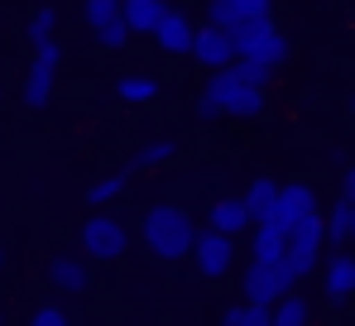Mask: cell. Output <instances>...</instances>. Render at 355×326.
<instances>
[{
    "instance_id": "cell-31",
    "label": "cell",
    "mask_w": 355,
    "mask_h": 326,
    "mask_svg": "<svg viewBox=\"0 0 355 326\" xmlns=\"http://www.w3.org/2000/svg\"><path fill=\"white\" fill-rule=\"evenodd\" d=\"M0 34H5V10H0Z\"/></svg>"
},
{
    "instance_id": "cell-2",
    "label": "cell",
    "mask_w": 355,
    "mask_h": 326,
    "mask_svg": "<svg viewBox=\"0 0 355 326\" xmlns=\"http://www.w3.org/2000/svg\"><path fill=\"white\" fill-rule=\"evenodd\" d=\"M264 110H269V92L245 87V82L236 77V67H231V72L207 77L202 96H197V120H221V115H236V120H259Z\"/></svg>"
},
{
    "instance_id": "cell-7",
    "label": "cell",
    "mask_w": 355,
    "mask_h": 326,
    "mask_svg": "<svg viewBox=\"0 0 355 326\" xmlns=\"http://www.w3.org/2000/svg\"><path fill=\"white\" fill-rule=\"evenodd\" d=\"M240 293H245V302L274 312L288 293H297V278L288 264H245L240 269Z\"/></svg>"
},
{
    "instance_id": "cell-23",
    "label": "cell",
    "mask_w": 355,
    "mask_h": 326,
    "mask_svg": "<svg viewBox=\"0 0 355 326\" xmlns=\"http://www.w3.org/2000/svg\"><path fill=\"white\" fill-rule=\"evenodd\" d=\"M351 225H355V207L336 197V202L327 207V245H331V250H351Z\"/></svg>"
},
{
    "instance_id": "cell-5",
    "label": "cell",
    "mask_w": 355,
    "mask_h": 326,
    "mask_svg": "<svg viewBox=\"0 0 355 326\" xmlns=\"http://www.w3.org/2000/svg\"><path fill=\"white\" fill-rule=\"evenodd\" d=\"M77 15H82V24H87L96 49H106V53H125L130 49L135 34L125 24V0H87Z\"/></svg>"
},
{
    "instance_id": "cell-10",
    "label": "cell",
    "mask_w": 355,
    "mask_h": 326,
    "mask_svg": "<svg viewBox=\"0 0 355 326\" xmlns=\"http://www.w3.org/2000/svg\"><path fill=\"white\" fill-rule=\"evenodd\" d=\"M192 269H197V278H207V283L231 278L236 273V240H226L216 230H202L197 235V250H192Z\"/></svg>"
},
{
    "instance_id": "cell-16",
    "label": "cell",
    "mask_w": 355,
    "mask_h": 326,
    "mask_svg": "<svg viewBox=\"0 0 355 326\" xmlns=\"http://www.w3.org/2000/svg\"><path fill=\"white\" fill-rule=\"evenodd\" d=\"M207 230H216V235H226V240H240L245 230H254V221L245 212V197H216V202L207 207Z\"/></svg>"
},
{
    "instance_id": "cell-1",
    "label": "cell",
    "mask_w": 355,
    "mask_h": 326,
    "mask_svg": "<svg viewBox=\"0 0 355 326\" xmlns=\"http://www.w3.org/2000/svg\"><path fill=\"white\" fill-rule=\"evenodd\" d=\"M197 221L187 207H178V202H159V207H149L144 216H139V240H144V250L154 255V259H164V264H178V259H192V250H197Z\"/></svg>"
},
{
    "instance_id": "cell-13",
    "label": "cell",
    "mask_w": 355,
    "mask_h": 326,
    "mask_svg": "<svg viewBox=\"0 0 355 326\" xmlns=\"http://www.w3.org/2000/svg\"><path fill=\"white\" fill-rule=\"evenodd\" d=\"M197 67H207V77H216V72H231L240 62L236 53V34H226V29H216V24H202L197 29Z\"/></svg>"
},
{
    "instance_id": "cell-22",
    "label": "cell",
    "mask_w": 355,
    "mask_h": 326,
    "mask_svg": "<svg viewBox=\"0 0 355 326\" xmlns=\"http://www.w3.org/2000/svg\"><path fill=\"white\" fill-rule=\"evenodd\" d=\"M130 178H135L130 168H116V173H101V178H96V182H92V187L82 192V197H87V207H92V212H106V207H111L116 197H125Z\"/></svg>"
},
{
    "instance_id": "cell-33",
    "label": "cell",
    "mask_w": 355,
    "mask_h": 326,
    "mask_svg": "<svg viewBox=\"0 0 355 326\" xmlns=\"http://www.w3.org/2000/svg\"><path fill=\"white\" fill-rule=\"evenodd\" d=\"M351 240H355V225H351Z\"/></svg>"
},
{
    "instance_id": "cell-11",
    "label": "cell",
    "mask_w": 355,
    "mask_h": 326,
    "mask_svg": "<svg viewBox=\"0 0 355 326\" xmlns=\"http://www.w3.org/2000/svg\"><path fill=\"white\" fill-rule=\"evenodd\" d=\"M307 212H322L317 187H312V182H302V178H293V182H284V187H279V202H274V212H269L264 225H274V230H284V235H288Z\"/></svg>"
},
{
    "instance_id": "cell-30",
    "label": "cell",
    "mask_w": 355,
    "mask_h": 326,
    "mask_svg": "<svg viewBox=\"0 0 355 326\" xmlns=\"http://www.w3.org/2000/svg\"><path fill=\"white\" fill-rule=\"evenodd\" d=\"M0 273H5V245H0Z\"/></svg>"
},
{
    "instance_id": "cell-20",
    "label": "cell",
    "mask_w": 355,
    "mask_h": 326,
    "mask_svg": "<svg viewBox=\"0 0 355 326\" xmlns=\"http://www.w3.org/2000/svg\"><path fill=\"white\" fill-rule=\"evenodd\" d=\"M250 264H288V235L274 225L250 230Z\"/></svg>"
},
{
    "instance_id": "cell-29",
    "label": "cell",
    "mask_w": 355,
    "mask_h": 326,
    "mask_svg": "<svg viewBox=\"0 0 355 326\" xmlns=\"http://www.w3.org/2000/svg\"><path fill=\"white\" fill-rule=\"evenodd\" d=\"M336 197L355 207V163H346V168H341V192H336Z\"/></svg>"
},
{
    "instance_id": "cell-21",
    "label": "cell",
    "mask_w": 355,
    "mask_h": 326,
    "mask_svg": "<svg viewBox=\"0 0 355 326\" xmlns=\"http://www.w3.org/2000/svg\"><path fill=\"white\" fill-rule=\"evenodd\" d=\"M279 187H284V182H274L269 173L250 178V187H245V212H250V221H254V225H264V221H269L274 202H279Z\"/></svg>"
},
{
    "instance_id": "cell-15",
    "label": "cell",
    "mask_w": 355,
    "mask_h": 326,
    "mask_svg": "<svg viewBox=\"0 0 355 326\" xmlns=\"http://www.w3.org/2000/svg\"><path fill=\"white\" fill-rule=\"evenodd\" d=\"M322 298L331 307H346L355 298V255L351 250H331L322 264Z\"/></svg>"
},
{
    "instance_id": "cell-28",
    "label": "cell",
    "mask_w": 355,
    "mask_h": 326,
    "mask_svg": "<svg viewBox=\"0 0 355 326\" xmlns=\"http://www.w3.org/2000/svg\"><path fill=\"white\" fill-rule=\"evenodd\" d=\"M24 326H72V317L62 312L58 302H39V307L29 312V322H24Z\"/></svg>"
},
{
    "instance_id": "cell-4",
    "label": "cell",
    "mask_w": 355,
    "mask_h": 326,
    "mask_svg": "<svg viewBox=\"0 0 355 326\" xmlns=\"http://www.w3.org/2000/svg\"><path fill=\"white\" fill-rule=\"evenodd\" d=\"M58 67H62V44H44L34 49L29 67H24V82H19V106L24 110H49L53 101V87H58Z\"/></svg>"
},
{
    "instance_id": "cell-9",
    "label": "cell",
    "mask_w": 355,
    "mask_h": 326,
    "mask_svg": "<svg viewBox=\"0 0 355 326\" xmlns=\"http://www.w3.org/2000/svg\"><path fill=\"white\" fill-rule=\"evenodd\" d=\"M259 19H274L269 0H211V5H202V24H216L226 34H240Z\"/></svg>"
},
{
    "instance_id": "cell-32",
    "label": "cell",
    "mask_w": 355,
    "mask_h": 326,
    "mask_svg": "<svg viewBox=\"0 0 355 326\" xmlns=\"http://www.w3.org/2000/svg\"><path fill=\"white\" fill-rule=\"evenodd\" d=\"M0 101H5V87H0Z\"/></svg>"
},
{
    "instance_id": "cell-12",
    "label": "cell",
    "mask_w": 355,
    "mask_h": 326,
    "mask_svg": "<svg viewBox=\"0 0 355 326\" xmlns=\"http://www.w3.org/2000/svg\"><path fill=\"white\" fill-rule=\"evenodd\" d=\"M44 278H49V288L62 293V298H87V293H92V259H87L82 250H77V255L62 250V255L49 259Z\"/></svg>"
},
{
    "instance_id": "cell-17",
    "label": "cell",
    "mask_w": 355,
    "mask_h": 326,
    "mask_svg": "<svg viewBox=\"0 0 355 326\" xmlns=\"http://www.w3.org/2000/svg\"><path fill=\"white\" fill-rule=\"evenodd\" d=\"M178 5H168V0H125V24H130V34H144L154 44V34L164 29V19Z\"/></svg>"
},
{
    "instance_id": "cell-24",
    "label": "cell",
    "mask_w": 355,
    "mask_h": 326,
    "mask_svg": "<svg viewBox=\"0 0 355 326\" xmlns=\"http://www.w3.org/2000/svg\"><path fill=\"white\" fill-rule=\"evenodd\" d=\"M53 39H58V10L44 5V10H34V15L24 19V44H29V49H44V44H53Z\"/></svg>"
},
{
    "instance_id": "cell-25",
    "label": "cell",
    "mask_w": 355,
    "mask_h": 326,
    "mask_svg": "<svg viewBox=\"0 0 355 326\" xmlns=\"http://www.w3.org/2000/svg\"><path fill=\"white\" fill-rule=\"evenodd\" d=\"M216 326H274V312L269 307H254V302H231L216 317Z\"/></svg>"
},
{
    "instance_id": "cell-14",
    "label": "cell",
    "mask_w": 355,
    "mask_h": 326,
    "mask_svg": "<svg viewBox=\"0 0 355 326\" xmlns=\"http://www.w3.org/2000/svg\"><path fill=\"white\" fill-rule=\"evenodd\" d=\"M197 29H202V19L187 15V10L178 5L173 15L164 19V29L154 34V49L168 53V58H192V53H197Z\"/></svg>"
},
{
    "instance_id": "cell-19",
    "label": "cell",
    "mask_w": 355,
    "mask_h": 326,
    "mask_svg": "<svg viewBox=\"0 0 355 326\" xmlns=\"http://www.w3.org/2000/svg\"><path fill=\"white\" fill-rule=\"evenodd\" d=\"M178 159V139L173 135H149V139H139L135 149H130V173H144V168H164V163Z\"/></svg>"
},
{
    "instance_id": "cell-27",
    "label": "cell",
    "mask_w": 355,
    "mask_h": 326,
    "mask_svg": "<svg viewBox=\"0 0 355 326\" xmlns=\"http://www.w3.org/2000/svg\"><path fill=\"white\" fill-rule=\"evenodd\" d=\"M236 77L245 87H259V92H269V82H274V67H264V62H236Z\"/></svg>"
},
{
    "instance_id": "cell-34",
    "label": "cell",
    "mask_w": 355,
    "mask_h": 326,
    "mask_svg": "<svg viewBox=\"0 0 355 326\" xmlns=\"http://www.w3.org/2000/svg\"><path fill=\"white\" fill-rule=\"evenodd\" d=\"M0 326H5V317H0Z\"/></svg>"
},
{
    "instance_id": "cell-18",
    "label": "cell",
    "mask_w": 355,
    "mask_h": 326,
    "mask_svg": "<svg viewBox=\"0 0 355 326\" xmlns=\"http://www.w3.org/2000/svg\"><path fill=\"white\" fill-rule=\"evenodd\" d=\"M116 96L125 101V106H149V101L164 96V77H159V72H120Z\"/></svg>"
},
{
    "instance_id": "cell-26",
    "label": "cell",
    "mask_w": 355,
    "mask_h": 326,
    "mask_svg": "<svg viewBox=\"0 0 355 326\" xmlns=\"http://www.w3.org/2000/svg\"><path fill=\"white\" fill-rule=\"evenodd\" d=\"M274 326H312V298L288 293V298L274 307Z\"/></svg>"
},
{
    "instance_id": "cell-8",
    "label": "cell",
    "mask_w": 355,
    "mask_h": 326,
    "mask_svg": "<svg viewBox=\"0 0 355 326\" xmlns=\"http://www.w3.org/2000/svg\"><path fill=\"white\" fill-rule=\"evenodd\" d=\"M236 53H240V62H264V67L279 72L293 49H288V34L279 29V19H259V24L236 34Z\"/></svg>"
},
{
    "instance_id": "cell-6",
    "label": "cell",
    "mask_w": 355,
    "mask_h": 326,
    "mask_svg": "<svg viewBox=\"0 0 355 326\" xmlns=\"http://www.w3.org/2000/svg\"><path fill=\"white\" fill-rule=\"evenodd\" d=\"M322 250H327V212H307V216L288 230V269H293L297 283L312 278V269L327 264Z\"/></svg>"
},
{
    "instance_id": "cell-3",
    "label": "cell",
    "mask_w": 355,
    "mask_h": 326,
    "mask_svg": "<svg viewBox=\"0 0 355 326\" xmlns=\"http://www.w3.org/2000/svg\"><path fill=\"white\" fill-rule=\"evenodd\" d=\"M77 250L92 264H116V259H125V250H130V230L111 212H92V216L82 221V230H77Z\"/></svg>"
}]
</instances>
